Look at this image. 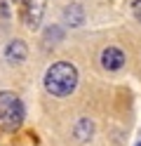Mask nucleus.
I'll use <instances>...</instances> for the list:
<instances>
[{"label": "nucleus", "instance_id": "nucleus-1", "mask_svg": "<svg viewBox=\"0 0 141 146\" xmlns=\"http://www.w3.org/2000/svg\"><path fill=\"white\" fill-rule=\"evenodd\" d=\"M78 85V68L68 61H56L45 73V90L54 97H68Z\"/></svg>", "mask_w": 141, "mask_h": 146}, {"label": "nucleus", "instance_id": "nucleus-2", "mask_svg": "<svg viewBox=\"0 0 141 146\" xmlns=\"http://www.w3.org/2000/svg\"><path fill=\"white\" fill-rule=\"evenodd\" d=\"M0 118L7 123V127H19L24 120V104L12 92H0Z\"/></svg>", "mask_w": 141, "mask_h": 146}, {"label": "nucleus", "instance_id": "nucleus-3", "mask_svg": "<svg viewBox=\"0 0 141 146\" xmlns=\"http://www.w3.org/2000/svg\"><path fill=\"white\" fill-rule=\"evenodd\" d=\"M101 66L106 71H120L125 66V52L120 47H106L101 52Z\"/></svg>", "mask_w": 141, "mask_h": 146}, {"label": "nucleus", "instance_id": "nucleus-4", "mask_svg": "<svg viewBox=\"0 0 141 146\" xmlns=\"http://www.w3.org/2000/svg\"><path fill=\"white\" fill-rule=\"evenodd\" d=\"M26 54H28V47H26L24 40H12L5 47V57H7V61H12V64H21L26 59Z\"/></svg>", "mask_w": 141, "mask_h": 146}, {"label": "nucleus", "instance_id": "nucleus-5", "mask_svg": "<svg viewBox=\"0 0 141 146\" xmlns=\"http://www.w3.org/2000/svg\"><path fill=\"white\" fill-rule=\"evenodd\" d=\"M42 10H45V0H26V21H28V26L35 29L40 24Z\"/></svg>", "mask_w": 141, "mask_h": 146}, {"label": "nucleus", "instance_id": "nucleus-6", "mask_svg": "<svg viewBox=\"0 0 141 146\" xmlns=\"http://www.w3.org/2000/svg\"><path fill=\"white\" fill-rule=\"evenodd\" d=\"M64 21L71 26V29H75V26H80L85 21V10L80 5H68L64 7Z\"/></svg>", "mask_w": 141, "mask_h": 146}, {"label": "nucleus", "instance_id": "nucleus-7", "mask_svg": "<svg viewBox=\"0 0 141 146\" xmlns=\"http://www.w3.org/2000/svg\"><path fill=\"white\" fill-rule=\"evenodd\" d=\"M92 134H94V123L89 120V118L78 120V125H75V130H73V137H75V139H78L80 144H85V141H89Z\"/></svg>", "mask_w": 141, "mask_h": 146}, {"label": "nucleus", "instance_id": "nucleus-8", "mask_svg": "<svg viewBox=\"0 0 141 146\" xmlns=\"http://www.w3.org/2000/svg\"><path fill=\"white\" fill-rule=\"evenodd\" d=\"M132 10H134V17L141 21V0H134V3H132Z\"/></svg>", "mask_w": 141, "mask_h": 146}, {"label": "nucleus", "instance_id": "nucleus-9", "mask_svg": "<svg viewBox=\"0 0 141 146\" xmlns=\"http://www.w3.org/2000/svg\"><path fill=\"white\" fill-rule=\"evenodd\" d=\"M136 146H141V144H136Z\"/></svg>", "mask_w": 141, "mask_h": 146}]
</instances>
